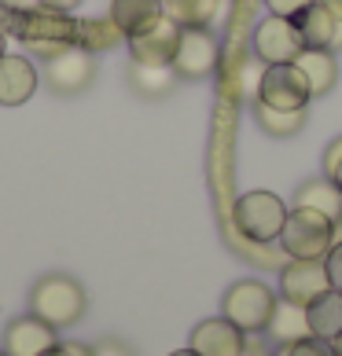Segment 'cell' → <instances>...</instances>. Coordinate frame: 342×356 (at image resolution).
<instances>
[{"mask_svg":"<svg viewBox=\"0 0 342 356\" xmlns=\"http://www.w3.org/2000/svg\"><path fill=\"white\" fill-rule=\"evenodd\" d=\"M287 213H291V209L283 206L280 195L247 191L232 206V224H235V232H240L247 243H272V239H280V232L287 224Z\"/></svg>","mask_w":342,"mask_h":356,"instance_id":"cell-1","label":"cell"},{"mask_svg":"<svg viewBox=\"0 0 342 356\" xmlns=\"http://www.w3.org/2000/svg\"><path fill=\"white\" fill-rule=\"evenodd\" d=\"M30 312L52 327H70L85 316V290L70 275H45L30 290Z\"/></svg>","mask_w":342,"mask_h":356,"instance_id":"cell-2","label":"cell"},{"mask_svg":"<svg viewBox=\"0 0 342 356\" xmlns=\"http://www.w3.org/2000/svg\"><path fill=\"white\" fill-rule=\"evenodd\" d=\"M280 246L287 257H302V261L327 257V250L335 246V220L317 213V209L295 206L280 232Z\"/></svg>","mask_w":342,"mask_h":356,"instance_id":"cell-3","label":"cell"},{"mask_svg":"<svg viewBox=\"0 0 342 356\" xmlns=\"http://www.w3.org/2000/svg\"><path fill=\"white\" fill-rule=\"evenodd\" d=\"M272 309H276V294L258 283V280H240L228 286V294L221 298V316L232 320L243 334H261L272 320Z\"/></svg>","mask_w":342,"mask_h":356,"instance_id":"cell-4","label":"cell"},{"mask_svg":"<svg viewBox=\"0 0 342 356\" xmlns=\"http://www.w3.org/2000/svg\"><path fill=\"white\" fill-rule=\"evenodd\" d=\"M254 99L269 103V107H280V111H306L313 99V88L295 63H272V67H261Z\"/></svg>","mask_w":342,"mask_h":356,"instance_id":"cell-5","label":"cell"},{"mask_svg":"<svg viewBox=\"0 0 342 356\" xmlns=\"http://www.w3.org/2000/svg\"><path fill=\"white\" fill-rule=\"evenodd\" d=\"M327 290H332V275H327L324 257H313V261L291 257V265H283V272H280V294L287 301H295V305L309 309Z\"/></svg>","mask_w":342,"mask_h":356,"instance_id":"cell-6","label":"cell"},{"mask_svg":"<svg viewBox=\"0 0 342 356\" xmlns=\"http://www.w3.org/2000/svg\"><path fill=\"white\" fill-rule=\"evenodd\" d=\"M302 48H306V41H302L295 19L269 15L265 22H258V30H254V56L265 63V67H272V63H295Z\"/></svg>","mask_w":342,"mask_h":356,"instance_id":"cell-7","label":"cell"},{"mask_svg":"<svg viewBox=\"0 0 342 356\" xmlns=\"http://www.w3.org/2000/svg\"><path fill=\"white\" fill-rule=\"evenodd\" d=\"M217 59H221V44L210 30H180V41H177V56H173V74L177 77H199L214 74L217 70Z\"/></svg>","mask_w":342,"mask_h":356,"instance_id":"cell-8","label":"cell"},{"mask_svg":"<svg viewBox=\"0 0 342 356\" xmlns=\"http://www.w3.org/2000/svg\"><path fill=\"white\" fill-rule=\"evenodd\" d=\"M177 41H180V26L169 15H162L143 33L129 37V51H133L137 63H148V67H169L173 56H177Z\"/></svg>","mask_w":342,"mask_h":356,"instance_id":"cell-9","label":"cell"},{"mask_svg":"<svg viewBox=\"0 0 342 356\" xmlns=\"http://www.w3.org/2000/svg\"><path fill=\"white\" fill-rule=\"evenodd\" d=\"M199 356H243L247 353V334L232 320L217 316V320H203L192 331V346Z\"/></svg>","mask_w":342,"mask_h":356,"instance_id":"cell-10","label":"cell"},{"mask_svg":"<svg viewBox=\"0 0 342 356\" xmlns=\"http://www.w3.org/2000/svg\"><path fill=\"white\" fill-rule=\"evenodd\" d=\"M56 346V327L45 323L41 316H22L8 327L4 334V353L8 356H41Z\"/></svg>","mask_w":342,"mask_h":356,"instance_id":"cell-11","label":"cell"},{"mask_svg":"<svg viewBox=\"0 0 342 356\" xmlns=\"http://www.w3.org/2000/svg\"><path fill=\"white\" fill-rule=\"evenodd\" d=\"M92 81V59L88 51L81 48H59L56 56L48 59V85L56 92H81L85 85Z\"/></svg>","mask_w":342,"mask_h":356,"instance_id":"cell-12","label":"cell"},{"mask_svg":"<svg viewBox=\"0 0 342 356\" xmlns=\"http://www.w3.org/2000/svg\"><path fill=\"white\" fill-rule=\"evenodd\" d=\"M37 92V67L26 56H0V107H19Z\"/></svg>","mask_w":342,"mask_h":356,"instance_id":"cell-13","label":"cell"},{"mask_svg":"<svg viewBox=\"0 0 342 356\" xmlns=\"http://www.w3.org/2000/svg\"><path fill=\"white\" fill-rule=\"evenodd\" d=\"M295 26H298V33H302V41H306V48H332V44H342V22L320 4V0H317V4H309L306 11H298Z\"/></svg>","mask_w":342,"mask_h":356,"instance_id":"cell-14","label":"cell"},{"mask_svg":"<svg viewBox=\"0 0 342 356\" xmlns=\"http://www.w3.org/2000/svg\"><path fill=\"white\" fill-rule=\"evenodd\" d=\"M162 15H166L162 0H114V4H111V22H114V30L125 33V37L143 33L148 26H155Z\"/></svg>","mask_w":342,"mask_h":356,"instance_id":"cell-15","label":"cell"},{"mask_svg":"<svg viewBox=\"0 0 342 356\" xmlns=\"http://www.w3.org/2000/svg\"><path fill=\"white\" fill-rule=\"evenodd\" d=\"M265 331L272 334L276 346H295V341H302V338L313 334V331H309V309H306V305H295V301H287V298H280V301H276V309H272V320H269Z\"/></svg>","mask_w":342,"mask_h":356,"instance_id":"cell-16","label":"cell"},{"mask_svg":"<svg viewBox=\"0 0 342 356\" xmlns=\"http://www.w3.org/2000/svg\"><path fill=\"white\" fill-rule=\"evenodd\" d=\"M295 67L306 74V81L313 88V96H324V92H332L335 81H339V63L327 48H302Z\"/></svg>","mask_w":342,"mask_h":356,"instance_id":"cell-17","label":"cell"},{"mask_svg":"<svg viewBox=\"0 0 342 356\" xmlns=\"http://www.w3.org/2000/svg\"><path fill=\"white\" fill-rule=\"evenodd\" d=\"M162 8L180 30H206L217 19L221 0H162Z\"/></svg>","mask_w":342,"mask_h":356,"instance_id":"cell-18","label":"cell"},{"mask_svg":"<svg viewBox=\"0 0 342 356\" xmlns=\"http://www.w3.org/2000/svg\"><path fill=\"white\" fill-rule=\"evenodd\" d=\"M295 206L317 209V213L332 217V220L339 224V217H342V191L335 188L332 180H309V184H302V188H298Z\"/></svg>","mask_w":342,"mask_h":356,"instance_id":"cell-19","label":"cell"},{"mask_svg":"<svg viewBox=\"0 0 342 356\" xmlns=\"http://www.w3.org/2000/svg\"><path fill=\"white\" fill-rule=\"evenodd\" d=\"M309 331L327 341L342 331V294L339 290H327L324 298H317L309 305Z\"/></svg>","mask_w":342,"mask_h":356,"instance_id":"cell-20","label":"cell"},{"mask_svg":"<svg viewBox=\"0 0 342 356\" xmlns=\"http://www.w3.org/2000/svg\"><path fill=\"white\" fill-rule=\"evenodd\" d=\"M254 118L258 125L272 136H295L302 122H306V111H280V107H269V103H254Z\"/></svg>","mask_w":342,"mask_h":356,"instance_id":"cell-21","label":"cell"},{"mask_svg":"<svg viewBox=\"0 0 342 356\" xmlns=\"http://www.w3.org/2000/svg\"><path fill=\"white\" fill-rule=\"evenodd\" d=\"M133 85L143 96H159L173 85V67H148V63H133Z\"/></svg>","mask_w":342,"mask_h":356,"instance_id":"cell-22","label":"cell"},{"mask_svg":"<svg viewBox=\"0 0 342 356\" xmlns=\"http://www.w3.org/2000/svg\"><path fill=\"white\" fill-rule=\"evenodd\" d=\"M276 356H335V349H332V341H327V338L309 334V338L295 341V346H280Z\"/></svg>","mask_w":342,"mask_h":356,"instance_id":"cell-23","label":"cell"},{"mask_svg":"<svg viewBox=\"0 0 342 356\" xmlns=\"http://www.w3.org/2000/svg\"><path fill=\"white\" fill-rule=\"evenodd\" d=\"M324 173H327V180H332L335 188L342 191V140H335L332 147H327V154H324Z\"/></svg>","mask_w":342,"mask_h":356,"instance_id":"cell-24","label":"cell"},{"mask_svg":"<svg viewBox=\"0 0 342 356\" xmlns=\"http://www.w3.org/2000/svg\"><path fill=\"white\" fill-rule=\"evenodd\" d=\"M324 265H327V275H332V290L342 294V243H335L332 250H327Z\"/></svg>","mask_w":342,"mask_h":356,"instance_id":"cell-25","label":"cell"},{"mask_svg":"<svg viewBox=\"0 0 342 356\" xmlns=\"http://www.w3.org/2000/svg\"><path fill=\"white\" fill-rule=\"evenodd\" d=\"M272 15H283V19H295L298 11H306L309 4H317V0H265Z\"/></svg>","mask_w":342,"mask_h":356,"instance_id":"cell-26","label":"cell"},{"mask_svg":"<svg viewBox=\"0 0 342 356\" xmlns=\"http://www.w3.org/2000/svg\"><path fill=\"white\" fill-rule=\"evenodd\" d=\"M37 4H41L45 11H56V15H67V11H74L81 0H37Z\"/></svg>","mask_w":342,"mask_h":356,"instance_id":"cell-27","label":"cell"},{"mask_svg":"<svg viewBox=\"0 0 342 356\" xmlns=\"http://www.w3.org/2000/svg\"><path fill=\"white\" fill-rule=\"evenodd\" d=\"M96 356H129V349L118 341H107V346H96Z\"/></svg>","mask_w":342,"mask_h":356,"instance_id":"cell-28","label":"cell"},{"mask_svg":"<svg viewBox=\"0 0 342 356\" xmlns=\"http://www.w3.org/2000/svg\"><path fill=\"white\" fill-rule=\"evenodd\" d=\"M320 4H324V8L332 11V15H335L339 22H342V0H320Z\"/></svg>","mask_w":342,"mask_h":356,"instance_id":"cell-29","label":"cell"},{"mask_svg":"<svg viewBox=\"0 0 342 356\" xmlns=\"http://www.w3.org/2000/svg\"><path fill=\"white\" fill-rule=\"evenodd\" d=\"M41 356H74V353H70V346H59L56 341V346H52L48 353H41Z\"/></svg>","mask_w":342,"mask_h":356,"instance_id":"cell-30","label":"cell"},{"mask_svg":"<svg viewBox=\"0 0 342 356\" xmlns=\"http://www.w3.org/2000/svg\"><path fill=\"white\" fill-rule=\"evenodd\" d=\"M332 349H335V356H342V331L332 338Z\"/></svg>","mask_w":342,"mask_h":356,"instance_id":"cell-31","label":"cell"},{"mask_svg":"<svg viewBox=\"0 0 342 356\" xmlns=\"http://www.w3.org/2000/svg\"><path fill=\"white\" fill-rule=\"evenodd\" d=\"M169 356H199L195 349H177V353H169Z\"/></svg>","mask_w":342,"mask_h":356,"instance_id":"cell-32","label":"cell"},{"mask_svg":"<svg viewBox=\"0 0 342 356\" xmlns=\"http://www.w3.org/2000/svg\"><path fill=\"white\" fill-rule=\"evenodd\" d=\"M0 56H4V30H0Z\"/></svg>","mask_w":342,"mask_h":356,"instance_id":"cell-33","label":"cell"},{"mask_svg":"<svg viewBox=\"0 0 342 356\" xmlns=\"http://www.w3.org/2000/svg\"><path fill=\"white\" fill-rule=\"evenodd\" d=\"M0 356H8V353H0Z\"/></svg>","mask_w":342,"mask_h":356,"instance_id":"cell-34","label":"cell"}]
</instances>
